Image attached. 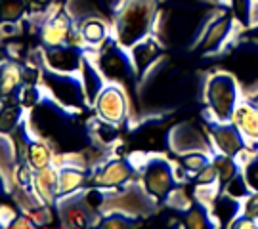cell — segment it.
<instances>
[{
    "label": "cell",
    "mask_w": 258,
    "mask_h": 229,
    "mask_svg": "<svg viewBox=\"0 0 258 229\" xmlns=\"http://www.w3.org/2000/svg\"><path fill=\"white\" fill-rule=\"evenodd\" d=\"M157 12V0H124L117 16V42L122 48L149 37Z\"/></svg>",
    "instance_id": "1"
},
{
    "label": "cell",
    "mask_w": 258,
    "mask_h": 229,
    "mask_svg": "<svg viewBox=\"0 0 258 229\" xmlns=\"http://www.w3.org/2000/svg\"><path fill=\"white\" fill-rule=\"evenodd\" d=\"M207 105L212 119L228 122L233 117V111L239 103V83L231 73L220 71L214 73L207 83L205 90Z\"/></svg>",
    "instance_id": "2"
},
{
    "label": "cell",
    "mask_w": 258,
    "mask_h": 229,
    "mask_svg": "<svg viewBox=\"0 0 258 229\" xmlns=\"http://www.w3.org/2000/svg\"><path fill=\"white\" fill-rule=\"evenodd\" d=\"M180 180L174 172V166L166 161L165 157L153 155L142 166V185L151 195L155 202H163L168 193L180 185Z\"/></svg>",
    "instance_id": "3"
},
{
    "label": "cell",
    "mask_w": 258,
    "mask_h": 229,
    "mask_svg": "<svg viewBox=\"0 0 258 229\" xmlns=\"http://www.w3.org/2000/svg\"><path fill=\"white\" fill-rule=\"evenodd\" d=\"M42 83L65 109H83L88 103L83 81L75 79V73H59L46 67V71H42Z\"/></svg>",
    "instance_id": "4"
},
{
    "label": "cell",
    "mask_w": 258,
    "mask_h": 229,
    "mask_svg": "<svg viewBox=\"0 0 258 229\" xmlns=\"http://www.w3.org/2000/svg\"><path fill=\"white\" fill-rule=\"evenodd\" d=\"M57 214L61 218V223L65 227H88V225H98L94 218H98V210H94L86 201V189L59 197L57 202Z\"/></svg>",
    "instance_id": "5"
},
{
    "label": "cell",
    "mask_w": 258,
    "mask_h": 229,
    "mask_svg": "<svg viewBox=\"0 0 258 229\" xmlns=\"http://www.w3.org/2000/svg\"><path fill=\"white\" fill-rule=\"evenodd\" d=\"M205 126L209 130V136L212 139V145L218 153L230 157H239L247 147L249 141L245 139V136L241 134V130L237 128V124L233 120L222 122L209 117L205 120Z\"/></svg>",
    "instance_id": "6"
},
{
    "label": "cell",
    "mask_w": 258,
    "mask_h": 229,
    "mask_svg": "<svg viewBox=\"0 0 258 229\" xmlns=\"http://www.w3.org/2000/svg\"><path fill=\"white\" fill-rule=\"evenodd\" d=\"M98 67L107 81H124L132 74H136V67L132 61V55L126 54L119 42L103 44L100 48Z\"/></svg>",
    "instance_id": "7"
},
{
    "label": "cell",
    "mask_w": 258,
    "mask_h": 229,
    "mask_svg": "<svg viewBox=\"0 0 258 229\" xmlns=\"http://www.w3.org/2000/svg\"><path fill=\"white\" fill-rule=\"evenodd\" d=\"M98 119L107 120L119 126L120 122H124L126 119V111H128V103H126V96L119 84H115L111 81L109 84H105L98 96V100L94 103Z\"/></svg>",
    "instance_id": "8"
},
{
    "label": "cell",
    "mask_w": 258,
    "mask_h": 229,
    "mask_svg": "<svg viewBox=\"0 0 258 229\" xmlns=\"http://www.w3.org/2000/svg\"><path fill=\"white\" fill-rule=\"evenodd\" d=\"M168 149L174 155H184L189 151H207V153H214L216 149L212 145V141L209 143L207 137L197 130L195 124L191 122H182L176 124L174 128L168 132Z\"/></svg>",
    "instance_id": "9"
},
{
    "label": "cell",
    "mask_w": 258,
    "mask_h": 229,
    "mask_svg": "<svg viewBox=\"0 0 258 229\" xmlns=\"http://www.w3.org/2000/svg\"><path fill=\"white\" fill-rule=\"evenodd\" d=\"M134 174H136V166L128 159L120 157V159H111L107 163H103L94 172L90 182L92 185L103 187V189H119L122 185H126L134 178Z\"/></svg>",
    "instance_id": "10"
},
{
    "label": "cell",
    "mask_w": 258,
    "mask_h": 229,
    "mask_svg": "<svg viewBox=\"0 0 258 229\" xmlns=\"http://www.w3.org/2000/svg\"><path fill=\"white\" fill-rule=\"evenodd\" d=\"M42 59L46 61V67L59 73H77L83 69L84 48L73 44L46 46L42 50Z\"/></svg>",
    "instance_id": "11"
},
{
    "label": "cell",
    "mask_w": 258,
    "mask_h": 229,
    "mask_svg": "<svg viewBox=\"0 0 258 229\" xmlns=\"http://www.w3.org/2000/svg\"><path fill=\"white\" fill-rule=\"evenodd\" d=\"M230 61L241 84L258 88V40L237 46L231 52Z\"/></svg>",
    "instance_id": "12"
},
{
    "label": "cell",
    "mask_w": 258,
    "mask_h": 229,
    "mask_svg": "<svg viewBox=\"0 0 258 229\" xmlns=\"http://www.w3.org/2000/svg\"><path fill=\"white\" fill-rule=\"evenodd\" d=\"M233 21H235V16L230 12H224L218 19L211 21L195 50L201 55H214L216 52H220L233 31Z\"/></svg>",
    "instance_id": "13"
},
{
    "label": "cell",
    "mask_w": 258,
    "mask_h": 229,
    "mask_svg": "<svg viewBox=\"0 0 258 229\" xmlns=\"http://www.w3.org/2000/svg\"><path fill=\"white\" fill-rule=\"evenodd\" d=\"M231 120L237 124V128L241 130V134L245 136V139L250 145L258 149V107L249 100L243 98L239 100L237 107L233 111Z\"/></svg>",
    "instance_id": "14"
},
{
    "label": "cell",
    "mask_w": 258,
    "mask_h": 229,
    "mask_svg": "<svg viewBox=\"0 0 258 229\" xmlns=\"http://www.w3.org/2000/svg\"><path fill=\"white\" fill-rule=\"evenodd\" d=\"M209 208H211L212 220L216 221V225L230 227L231 221L243 212V199H237V197H233L230 193L220 191Z\"/></svg>",
    "instance_id": "15"
},
{
    "label": "cell",
    "mask_w": 258,
    "mask_h": 229,
    "mask_svg": "<svg viewBox=\"0 0 258 229\" xmlns=\"http://www.w3.org/2000/svg\"><path fill=\"white\" fill-rule=\"evenodd\" d=\"M128 50L130 55H132V61H134V67H136V74H140V77L153 65V61H157L159 55L163 54L159 42L151 37H146L144 40L136 42L132 48H128Z\"/></svg>",
    "instance_id": "16"
},
{
    "label": "cell",
    "mask_w": 258,
    "mask_h": 229,
    "mask_svg": "<svg viewBox=\"0 0 258 229\" xmlns=\"http://www.w3.org/2000/svg\"><path fill=\"white\" fill-rule=\"evenodd\" d=\"M86 180H90V174L75 165H63L59 166V178H57V199L71 195V193L84 189Z\"/></svg>",
    "instance_id": "17"
},
{
    "label": "cell",
    "mask_w": 258,
    "mask_h": 229,
    "mask_svg": "<svg viewBox=\"0 0 258 229\" xmlns=\"http://www.w3.org/2000/svg\"><path fill=\"white\" fill-rule=\"evenodd\" d=\"M83 84L84 90H86V98H88V103L94 105L102 88L105 86V77L100 71V67H96L92 61H88V57H84L83 61Z\"/></svg>",
    "instance_id": "18"
},
{
    "label": "cell",
    "mask_w": 258,
    "mask_h": 229,
    "mask_svg": "<svg viewBox=\"0 0 258 229\" xmlns=\"http://www.w3.org/2000/svg\"><path fill=\"white\" fill-rule=\"evenodd\" d=\"M184 216V227L189 229H207V227H216V221L212 220L211 208L203 204L201 201L191 202V206L187 210L182 212Z\"/></svg>",
    "instance_id": "19"
},
{
    "label": "cell",
    "mask_w": 258,
    "mask_h": 229,
    "mask_svg": "<svg viewBox=\"0 0 258 229\" xmlns=\"http://www.w3.org/2000/svg\"><path fill=\"white\" fill-rule=\"evenodd\" d=\"M212 163L218 168V187H220V191H224V187H226L235 176L239 174V172H243V170H241V165L235 161V157L220 153V155L212 157Z\"/></svg>",
    "instance_id": "20"
},
{
    "label": "cell",
    "mask_w": 258,
    "mask_h": 229,
    "mask_svg": "<svg viewBox=\"0 0 258 229\" xmlns=\"http://www.w3.org/2000/svg\"><path fill=\"white\" fill-rule=\"evenodd\" d=\"M54 153L52 149L44 143V141H37V139H31L29 143V151H27V161L29 165L33 166L35 170H40V168H46L54 163Z\"/></svg>",
    "instance_id": "21"
},
{
    "label": "cell",
    "mask_w": 258,
    "mask_h": 229,
    "mask_svg": "<svg viewBox=\"0 0 258 229\" xmlns=\"http://www.w3.org/2000/svg\"><path fill=\"white\" fill-rule=\"evenodd\" d=\"M23 105L19 101H2V134H10L23 122Z\"/></svg>",
    "instance_id": "22"
},
{
    "label": "cell",
    "mask_w": 258,
    "mask_h": 229,
    "mask_svg": "<svg viewBox=\"0 0 258 229\" xmlns=\"http://www.w3.org/2000/svg\"><path fill=\"white\" fill-rule=\"evenodd\" d=\"M81 35H83L86 46H98L107 38V29H105V23H103V21L88 18L83 25H81Z\"/></svg>",
    "instance_id": "23"
},
{
    "label": "cell",
    "mask_w": 258,
    "mask_h": 229,
    "mask_svg": "<svg viewBox=\"0 0 258 229\" xmlns=\"http://www.w3.org/2000/svg\"><path fill=\"white\" fill-rule=\"evenodd\" d=\"M138 216L128 214V212L122 210H113L109 214H103V220L98 223L100 227H117V229H126V227H136L140 221L136 220Z\"/></svg>",
    "instance_id": "24"
},
{
    "label": "cell",
    "mask_w": 258,
    "mask_h": 229,
    "mask_svg": "<svg viewBox=\"0 0 258 229\" xmlns=\"http://www.w3.org/2000/svg\"><path fill=\"white\" fill-rule=\"evenodd\" d=\"M180 157V165L185 168V172L189 174H197L199 170H203L205 166L209 165L212 161V155L207 153V151H189V153H184Z\"/></svg>",
    "instance_id": "25"
},
{
    "label": "cell",
    "mask_w": 258,
    "mask_h": 229,
    "mask_svg": "<svg viewBox=\"0 0 258 229\" xmlns=\"http://www.w3.org/2000/svg\"><path fill=\"white\" fill-rule=\"evenodd\" d=\"M230 2L235 21L245 29L252 27V0H230Z\"/></svg>",
    "instance_id": "26"
},
{
    "label": "cell",
    "mask_w": 258,
    "mask_h": 229,
    "mask_svg": "<svg viewBox=\"0 0 258 229\" xmlns=\"http://www.w3.org/2000/svg\"><path fill=\"white\" fill-rule=\"evenodd\" d=\"M42 90L35 86V84H23L21 86V90L18 94V101L25 107V109H33V107H37L38 103L42 101Z\"/></svg>",
    "instance_id": "27"
},
{
    "label": "cell",
    "mask_w": 258,
    "mask_h": 229,
    "mask_svg": "<svg viewBox=\"0 0 258 229\" xmlns=\"http://www.w3.org/2000/svg\"><path fill=\"white\" fill-rule=\"evenodd\" d=\"M224 191L233 195V197H237V199H247L250 193H252V189H250V185H249V182H247L245 174L239 172V174L235 176V178L224 187Z\"/></svg>",
    "instance_id": "28"
},
{
    "label": "cell",
    "mask_w": 258,
    "mask_h": 229,
    "mask_svg": "<svg viewBox=\"0 0 258 229\" xmlns=\"http://www.w3.org/2000/svg\"><path fill=\"white\" fill-rule=\"evenodd\" d=\"M243 174L247 178L250 189H252V191H258V153H252V155L243 163Z\"/></svg>",
    "instance_id": "29"
},
{
    "label": "cell",
    "mask_w": 258,
    "mask_h": 229,
    "mask_svg": "<svg viewBox=\"0 0 258 229\" xmlns=\"http://www.w3.org/2000/svg\"><path fill=\"white\" fill-rule=\"evenodd\" d=\"M194 183L195 185H214V183H218V168H216V165L211 161L203 170H199L195 174Z\"/></svg>",
    "instance_id": "30"
},
{
    "label": "cell",
    "mask_w": 258,
    "mask_h": 229,
    "mask_svg": "<svg viewBox=\"0 0 258 229\" xmlns=\"http://www.w3.org/2000/svg\"><path fill=\"white\" fill-rule=\"evenodd\" d=\"M243 214L258 221V191H252L243 201Z\"/></svg>",
    "instance_id": "31"
},
{
    "label": "cell",
    "mask_w": 258,
    "mask_h": 229,
    "mask_svg": "<svg viewBox=\"0 0 258 229\" xmlns=\"http://www.w3.org/2000/svg\"><path fill=\"white\" fill-rule=\"evenodd\" d=\"M52 0H27V14L29 16H40L48 10Z\"/></svg>",
    "instance_id": "32"
},
{
    "label": "cell",
    "mask_w": 258,
    "mask_h": 229,
    "mask_svg": "<svg viewBox=\"0 0 258 229\" xmlns=\"http://www.w3.org/2000/svg\"><path fill=\"white\" fill-rule=\"evenodd\" d=\"M230 227H233V229H241V227L243 229H254V227H258V221L252 220V218H249V216H245V214L241 212L239 216L231 221Z\"/></svg>",
    "instance_id": "33"
},
{
    "label": "cell",
    "mask_w": 258,
    "mask_h": 229,
    "mask_svg": "<svg viewBox=\"0 0 258 229\" xmlns=\"http://www.w3.org/2000/svg\"><path fill=\"white\" fill-rule=\"evenodd\" d=\"M19 214L14 206H10L8 202H2V225L4 227H10V223L18 218Z\"/></svg>",
    "instance_id": "34"
},
{
    "label": "cell",
    "mask_w": 258,
    "mask_h": 229,
    "mask_svg": "<svg viewBox=\"0 0 258 229\" xmlns=\"http://www.w3.org/2000/svg\"><path fill=\"white\" fill-rule=\"evenodd\" d=\"M245 38L247 40H258V25H254V27L249 29V33L245 35Z\"/></svg>",
    "instance_id": "35"
},
{
    "label": "cell",
    "mask_w": 258,
    "mask_h": 229,
    "mask_svg": "<svg viewBox=\"0 0 258 229\" xmlns=\"http://www.w3.org/2000/svg\"><path fill=\"white\" fill-rule=\"evenodd\" d=\"M247 98H249V100L252 101V103H254V105L258 107V90H256V92H252V94H249Z\"/></svg>",
    "instance_id": "36"
}]
</instances>
